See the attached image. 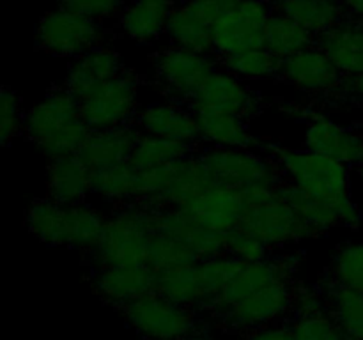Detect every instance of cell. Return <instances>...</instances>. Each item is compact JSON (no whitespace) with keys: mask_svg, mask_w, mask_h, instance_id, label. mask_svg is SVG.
<instances>
[{"mask_svg":"<svg viewBox=\"0 0 363 340\" xmlns=\"http://www.w3.org/2000/svg\"><path fill=\"white\" fill-rule=\"evenodd\" d=\"M266 149L272 152L269 158L277 163L284 179L335 204L342 212L346 227L357 229L360 225V209L351 200L350 165L307 149L296 151L279 145H266Z\"/></svg>","mask_w":363,"mask_h":340,"instance_id":"1","label":"cell"},{"mask_svg":"<svg viewBox=\"0 0 363 340\" xmlns=\"http://www.w3.org/2000/svg\"><path fill=\"white\" fill-rule=\"evenodd\" d=\"M155 230V211L138 202L113 205L98 243L87 251L89 261L94 269L147 264Z\"/></svg>","mask_w":363,"mask_h":340,"instance_id":"2","label":"cell"},{"mask_svg":"<svg viewBox=\"0 0 363 340\" xmlns=\"http://www.w3.org/2000/svg\"><path fill=\"white\" fill-rule=\"evenodd\" d=\"M25 223L43 243L87 254L98 243L105 227V218L84 202L59 204L46 197L38 198L28 205Z\"/></svg>","mask_w":363,"mask_h":340,"instance_id":"3","label":"cell"},{"mask_svg":"<svg viewBox=\"0 0 363 340\" xmlns=\"http://www.w3.org/2000/svg\"><path fill=\"white\" fill-rule=\"evenodd\" d=\"M213 184L197 152L156 169L138 170V195L135 202L151 211L183 209Z\"/></svg>","mask_w":363,"mask_h":340,"instance_id":"4","label":"cell"},{"mask_svg":"<svg viewBox=\"0 0 363 340\" xmlns=\"http://www.w3.org/2000/svg\"><path fill=\"white\" fill-rule=\"evenodd\" d=\"M152 69L160 91L172 103L188 106L206 80L220 69V60L170 45L152 55Z\"/></svg>","mask_w":363,"mask_h":340,"instance_id":"5","label":"cell"},{"mask_svg":"<svg viewBox=\"0 0 363 340\" xmlns=\"http://www.w3.org/2000/svg\"><path fill=\"white\" fill-rule=\"evenodd\" d=\"M117 310L145 340H179L199 332L194 308L174 303L155 290L121 305Z\"/></svg>","mask_w":363,"mask_h":340,"instance_id":"6","label":"cell"},{"mask_svg":"<svg viewBox=\"0 0 363 340\" xmlns=\"http://www.w3.org/2000/svg\"><path fill=\"white\" fill-rule=\"evenodd\" d=\"M273 0H240L213 25V50L218 60L248 50L264 48Z\"/></svg>","mask_w":363,"mask_h":340,"instance_id":"7","label":"cell"},{"mask_svg":"<svg viewBox=\"0 0 363 340\" xmlns=\"http://www.w3.org/2000/svg\"><path fill=\"white\" fill-rule=\"evenodd\" d=\"M296 287L291 278L279 280L225 308L216 314L215 319L223 328L248 335L255 329L284 321L287 314H293Z\"/></svg>","mask_w":363,"mask_h":340,"instance_id":"8","label":"cell"},{"mask_svg":"<svg viewBox=\"0 0 363 340\" xmlns=\"http://www.w3.org/2000/svg\"><path fill=\"white\" fill-rule=\"evenodd\" d=\"M101 21L64 9L46 13L35 28V46L55 57H77L103 45Z\"/></svg>","mask_w":363,"mask_h":340,"instance_id":"9","label":"cell"},{"mask_svg":"<svg viewBox=\"0 0 363 340\" xmlns=\"http://www.w3.org/2000/svg\"><path fill=\"white\" fill-rule=\"evenodd\" d=\"M202 163L208 169L213 183L222 186L248 188L254 184H277L284 181L282 172L272 158L259 156L250 149L201 147Z\"/></svg>","mask_w":363,"mask_h":340,"instance_id":"10","label":"cell"},{"mask_svg":"<svg viewBox=\"0 0 363 340\" xmlns=\"http://www.w3.org/2000/svg\"><path fill=\"white\" fill-rule=\"evenodd\" d=\"M138 78L131 69L105 81L80 99L82 119L91 130L124 126L137 115Z\"/></svg>","mask_w":363,"mask_h":340,"instance_id":"11","label":"cell"},{"mask_svg":"<svg viewBox=\"0 0 363 340\" xmlns=\"http://www.w3.org/2000/svg\"><path fill=\"white\" fill-rule=\"evenodd\" d=\"M240 227L259 237L272 250L293 241L314 237L307 223L279 195L264 204L248 208Z\"/></svg>","mask_w":363,"mask_h":340,"instance_id":"12","label":"cell"},{"mask_svg":"<svg viewBox=\"0 0 363 340\" xmlns=\"http://www.w3.org/2000/svg\"><path fill=\"white\" fill-rule=\"evenodd\" d=\"M259 105L261 99L257 98V94L248 91L236 74L220 67L206 80L188 108L191 112L213 110V112L234 113L247 119L250 115H257Z\"/></svg>","mask_w":363,"mask_h":340,"instance_id":"13","label":"cell"},{"mask_svg":"<svg viewBox=\"0 0 363 340\" xmlns=\"http://www.w3.org/2000/svg\"><path fill=\"white\" fill-rule=\"evenodd\" d=\"M277 78L308 92H332L342 84L344 74L319 46H311L282 59Z\"/></svg>","mask_w":363,"mask_h":340,"instance_id":"14","label":"cell"},{"mask_svg":"<svg viewBox=\"0 0 363 340\" xmlns=\"http://www.w3.org/2000/svg\"><path fill=\"white\" fill-rule=\"evenodd\" d=\"M183 209L208 229L227 234L240 227L248 209V200L245 188L213 184Z\"/></svg>","mask_w":363,"mask_h":340,"instance_id":"15","label":"cell"},{"mask_svg":"<svg viewBox=\"0 0 363 340\" xmlns=\"http://www.w3.org/2000/svg\"><path fill=\"white\" fill-rule=\"evenodd\" d=\"M156 271L147 264L112 266L94 269L91 287L105 303L119 308L155 290Z\"/></svg>","mask_w":363,"mask_h":340,"instance_id":"16","label":"cell"},{"mask_svg":"<svg viewBox=\"0 0 363 340\" xmlns=\"http://www.w3.org/2000/svg\"><path fill=\"white\" fill-rule=\"evenodd\" d=\"M82 117V101L77 94L62 87L52 89L43 101L25 113L23 135L34 144Z\"/></svg>","mask_w":363,"mask_h":340,"instance_id":"17","label":"cell"},{"mask_svg":"<svg viewBox=\"0 0 363 340\" xmlns=\"http://www.w3.org/2000/svg\"><path fill=\"white\" fill-rule=\"evenodd\" d=\"M303 147L307 151L339 159L350 166H358L363 162V135L354 128L339 126L325 117H318L308 123Z\"/></svg>","mask_w":363,"mask_h":340,"instance_id":"18","label":"cell"},{"mask_svg":"<svg viewBox=\"0 0 363 340\" xmlns=\"http://www.w3.org/2000/svg\"><path fill=\"white\" fill-rule=\"evenodd\" d=\"M293 266H291L289 259H264V261L248 262L243 268V271L222 290L215 303L208 308L206 312L215 317L216 314L223 312L225 308L233 307L238 301L245 300V298L252 296V294L259 293L264 287L272 285V283L279 282V280L291 278L293 273Z\"/></svg>","mask_w":363,"mask_h":340,"instance_id":"19","label":"cell"},{"mask_svg":"<svg viewBox=\"0 0 363 340\" xmlns=\"http://www.w3.org/2000/svg\"><path fill=\"white\" fill-rule=\"evenodd\" d=\"M133 124L145 135L169 138V140L191 142L201 140V131L195 113L188 106L177 103H156L137 112Z\"/></svg>","mask_w":363,"mask_h":340,"instance_id":"20","label":"cell"},{"mask_svg":"<svg viewBox=\"0 0 363 340\" xmlns=\"http://www.w3.org/2000/svg\"><path fill=\"white\" fill-rule=\"evenodd\" d=\"M155 229L184 241L201 261L225 254V234L208 229L184 209L155 211Z\"/></svg>","mask_w":363,"mask_h":340,"instance_id":"21","label":"cell"},{"mask_svg":"<svg viewBox=\"0 0 363 340\" xmlns=\"http://www.w3.org/2000/svg\"><path fill=\"white\" fill-rule=\"evenodd\" d=\"M138 137L140 130L133 123L105 128V130H91L87 140L78 151V158L87 165L91 172L105 166L119 165L130 159Z\"/></svg>","mask_w":363,"mask_h":340,"instance_id":"22","label":"cell"},{"mask_svg":"<svg viewBox=\"0 0 363 340\" xmlns=\"http://www.w3.org/2000/svg\"><path fill=\"white\" fill-rule=\"evenodd\" d=\"M315 46L328 55L344 76L363 73V20L347 16L333 28L315 35Z\"/></svg>","mask_w":363,"mask_h":340,"instance_id":"23","label":"cell"},{"mask_svg":"<svg viewBox=\"0 0 363 340\" xmlns=\"http://www.w3.org/2000/svg\"><path fill=\"white\" fill-rule=\"evenodd\" d=\"M123 71L119 53L110 46L99 45L74 59L67 69L64 87L82 99L101 84L119 76Z\"/></svg>","mask_w":363,"mask_h":340,"instance_id":"24","label":"cell"},{"mask_svg":"<svg viewBox=\"0 0 363 340\" xmlns=\"http://www.w3.org/2000/svg\"><path fill=\"white\" fill-rule=\"evenodd\" d=\"M91 191V170L78 154L48 159L46 197L59 204H82Z\"/></svg>","mask_w":363,"mask_h":340,"instance_id":"25","label":"cell"},{"mask_svg":"<svg viewBox=\"0 0 363 340\" xmlns=\"http://www.w3.org/2000/svg\"><path fill=\"white\" fill-rule=\"evenodd\" d=\"M177 0H130L119 14L121 28L137 42L156 41L165 34Z\"/></svg>","mask_w":363,"mask_h":340,"instance_id":"26","label":"cell"},{"mask_svg":"<svg viewBox=\"0 0 363 340\" xmlns=\"http://www.w3.org/2000/svg\"><path fill=\"white\" fill-rule=\"evenodd\" d=\"M275 191L307 223L308 229L314 234V237L328 232L333 227L344 225L342 212H340V209L335 204L315 197L311 191L291 183V181H280L277 184Z\"/></svg>","mask_w":363,"mask_h":340,"instance_id":"27","label":"cell"},{"mask_svg":"<svg viewBox=\"0 0 363 340\" xmlns=\"http://www.w3.org/2000/svg\"><path fill=\"white\" fill-rule=\"evenodd\" d=\"M194 113L197 117L201 140L216 147L233 149H252L259 145L257 138L248 130L245 117L213 110H195Z\"/></svg>","mask_w":363,"mask_h":340,"instance_id":"28","label":"cell"},{"mask_svg":"<svg viewBox=\"0 0 363 340\" xmlns=\"http://www.w3.org/2000/svg\"><path fill=\"white\" fill-rule=\"evenodd\" d=\"M155 293L162 294L167 300L174 301L183 307H190L194 310L206 308V290L202 283L199 262L194 266L165 269L156 273Z\"/></svg>","mask_w":363,"mask_h":340,"instance_id":"29","label":"cell"},{"mask_svg":"<svg viewBox=\"0 0 363 340\" xmlns=\"http://www.w3.org/2000/svg\"><path fill=\"white\" fill-rule=\"evenodd\" d=\"M273 9L296 20L315 35L347 18L340 0H273Z\"/></svg>","mask_w":363,"mask_h":340,"instance_id":"30","label":"cell"},{"mask_svg":"<svg viewBox=\"0 0 363 340\" xmlns=\"http://www.w3.org/2000/svg\"><path fill=\"white\" fill-rule=\"evenodd\" d=\"M323 296L326 310L347 340H363V294L328 280Z\"/></svg>","mask_w":363,"mask_h":340,"instance_id":"31","label":"cell"},{"mask_svg":"<svg viewBox=\"0 0 363 340\" xmlns=\"http://www.w3.org/2000/svg\"><path fill=\"white\" fill-rule=\"evenodd\" d=\"M199 151H201L199 142L191 144V142L169 140V138L140 133L128 162L137 170H149L172 163L176 159L186 158V156L197 154Z\"/></svg>","mask_w":363,"mask_h":340,"instance_id":"32","label":"cell"},{"mask_svg":"<svg viewBox=\"0 0 363 340\" xmlns=\"http://www.w3.org/2000/svg\"><path fill=\"white\" fill-rule=\"evenodd\" d=\"M91 191L113 202V205L135 202L138 195V170L130 162L92 170Z\"/></svg>","mask_w":363,"mask_h":340,"instance_id":"33","label":"cell"},{"mask_svg":"<svg viewBox=\"0 0 363 340\" xmlns=\"http://www.w3.org/2000/svg\"><path fill=\"white\" fill-rule=\"evenodd\" d=\"M314 45L315 34H312L308 28H305L287 14L273 9L268 28H266L264 48H268L273 55L282 60Z\"/></svg>","mask_w":363,"mask_h":340,"instance_id":"34","label":"cell"},{"mask_svg":"<svg viewBox=\"0 0 363 340\" xmlns=\"http://www.w3.org/2000/svg\"><path fill=\"white\" fill-rule=\"evenodd\" d=\"M165 34L169 35L174 46L191 50V52L215 55L213 50V28L202 23L197 16L186 9L184 4H177L170 13Z\"/></svg>","mask_w":363,"mask_h":340,"instance_id":"35","label":"cell"},{"mask_svg":"<svg viewBox=\"0 0 363 340\" xmlns=\"http://www.w3.org/2000/svg\"><path fill=\"white\" fill-rule=\"evenodd\" d=\"M197 262H201V257L184 241L155 230L151 246H149V268L158 273L165 269L183 268V266H194Z\"/></svg>","mask_w":363,"mask_h":340,"instance_id":"36","label":"cell"},{"mask_svg":"<svg viewBox=\"0 0 363 340\" xmlns=\"http://www.w3.org/2000/svg\"><path fill=\"white\" fill-rule=\"evenodd\" d=\"M248 262L241 261V259L234 257V255L222 254L216 257L204 259L199 262V271H201L202 283H204L206 290V308L208 310L216 298L222 294V290L243 271V268Z\"/></svg>","mask_w":363,"mask_h":340,"instance_id":"37","label":"cell"},{"mask_svg":"<svg viewBox=\"0 0 363 340\" xmlns=\"http://www.w3.org/2000/svg\"><path fill=\"white\" fill-rule=\"evenodd\" d=\"M282 60L268 48H255L220 60V67L238 78H277Z\"/></svg>","mask_w":363,"mask_h":340,"instance_id":"38","label":"cell"},{"mask_svg":"<svg viewBox=\"0 0 363 340\" xmlns=\"http://www.w3.org/2000/svg\"><path fill=\"white\" fill-rule=\"evenodd\" d=\"M328 280L363 294V241L347 243L337 250L328 269Z\"/></svg>","mask_w":363,"mask_h":340,"instance_id":"39","label":"cell"},{"mask_svg":"<svg viewBox=\"0 0 363 340\" xmlns=\"http://www.w3.org/2000/svg\"><path fill=\"white\" fill-rule=\"evenodd\" d=\"M91 128L87 126L84 119H74L69 124L62 126L60 130L53 131L46 138H43L38 145L43 151V154L48 156V159L59 158V156L78 154L82 145L87 140Z\"/></svg>","mask_w":363,"mask_h":340,"instance_id":"40","label":"cell"},{"mask_svg":"<svg viewBox=\"0 0 363 340\" xmlns=\"http://www.w3.org/2000/svg\"><path fill=\"white\" fill-rule=\"evenodd\" d=\"M291 326L296 340H347L328 310L307 315H294Z\"/></svg>","mask_w":363,"mask_h":340,"instance_id":"41","label":"cell"},{"mask_svg":"<svg viewBox=\"0 0 363 340\" xmlns=\"http://www.w3.org/2000/svg\"><path fill=\"white\" fill-rule=\"evenodd\" d=\"M225 254L234 255L245 262H257L268 259L272 248L248 230L236 227L225 234Z\"/></svg>","mask_w":363,"mask_h":340,"instance_id":"42","label":"cell"},{"mask_svg":"<svg viewBox=\"0 0 363 340\" xmlns=\"http://www.w3.org/2000/svg\"><path fill=\"white\" fill-rule=\"evenodd\" d=\"M25 113L21 112L20 98L14 91L4 87L0 92V140L9 145L14 137L23 133Z\"/></svg>","mask_w":363,"mask_h":340,"instance_id":"43","label":"cell"},{"mask_svg":"<svg viewBox=\"0 0 363 340\" xmlns=\"http://www.w3.org/2000/svg\"><path fill=\"white\" fill-rule=\"evenodd\" d=\"M126 4L128 0H59L60 9L96 21L119 16Z\"/></svg>","mask_w":363,"mask_h":340,"instance_id":"44","label":"cell"},{"mask_svg":"<svg viewBox=\"0 0 363 340\" xmlns=\"http://www.w3.org/2000/svg\"><path fill=\"white\" fill-rule=\"evenodd\" d=\"M238 2L240 0H186L183 4L194 16H197L202 23L213 28L218 18L229 9H233Z\"/></svg>","mask_w":363,"mask_h":340,"instance_id":"45","label":"cell"},{"mask_svg":"<svg viewBox=\"0 0 363 340\" xmlns=\"http://www.w3.org/2000/svg\"><path fill=\"white\" fill-rule=\"evenodd\" d=\"M330 94H333V98L340 99V101H346L350 105L363 108V73L344 76L342 84Z\"/></svg>","mask_w":363,"mask_h":340,"instance_id":"46","label":"cell"},{"mask_svg":"<svg viewBox=\"0 0 363 340\" xmlns=\"http://www.w3.org/2000/svg\"><path fill=\"white\" fill-rule=\"evenodd\" d=\"M245 340H296L291 322L280 321L248 333Z\"/></svg>","mask_w":363,"mask_h":340,"instance_id":"47","label":"cell"},{"mask_svg":"<svg viewBox=\"0 0 363 340\" xmlns=\"http://www.w3.org/2000/svg\"><path fill=\"white\" fill-rule=\"evenodd\" d=\"M347 16L363 20V0H340Z\"/></svg>","mask_w":363,"mask_h":340,"instance_id":"48","label":"cell"},{"mask_svg":"<svg viewBox=\"0 0 363 340\" xmlns=\"http://www.w3.org/2000/svg\"><path fill=\"white\" fill-rule=\"evenodd\" d=\"M179 340H215V339H209V336H204V335H190V336H184V339H179Z\"/></svg>","mask_w":363,"mask_h":340,"instance_id":"49","label":"cell"},{"mask_svg":"<svg viewBox=\"0 0 363 340\" xmlns=\"http://www.w3.org/2000/svg\"><path fill=\"white\" fill-rule=\"evenodd\" d=\"M354 128V130H357L358 131V133H360V135H363V123H358L357 124V126H353Z\"/></svg>","mask_w":363,"mask_h":340,"instance_id":"50","label":"cell"},{"mask_svg":"<svg viewBox=\"0 0 363 340\" xmlns=\"http://www.w3.org/2000/svg\"><path fill=\"white\" fill-rule=\"evenodd\" d=\"M357 169H358V174H360V177H362V183H363V162L357 166Z\"/></svg>","mask_w":363,"mask_h":340,"instance_id":"51","label":"cell"},{"mask_svg":"<svg viewBox=\"0 0 363 340\" xmlns=\"http://www.w3.org/2000/svg\"><path fill=\"white\" fill-rule=\"evenodd\" d=\"M128 2H130V0H128Z\"/></svg>","mask_w":363,"mask_h":340,"instance_id":"52","label":"cell"}]
</instances>
